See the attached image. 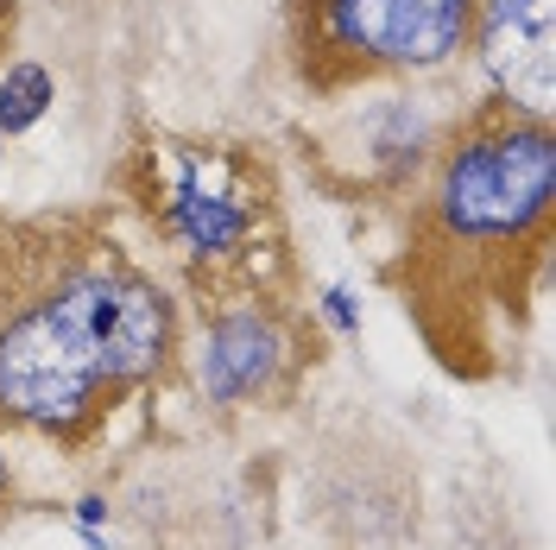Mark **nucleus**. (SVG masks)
I'll return each mask as SVG.
<instances>
[{"instance_id": "1", "label": "nucleus", "mask_w": 556, "mask_h": 550, "mask_svg": "<svg viewBox=\"0 0 556 550\" xmlns=\"http://www.w3.org/2000/svg\"><path fill=\"white\" fill-rule=\"evenodd\" d=\"M102 354L89 342L70 273L0 323V412L38 430H76L102 399Z\"/></svg>"}, {"instance_id": "2", "label": "nucleus", "mask_w": 556, "mask_h": 550, "mask_svg": "<svg viewBox=\"0 0 556 550\" xmlns=\"http://www.w3.org/2000/svg\"><path fill=\"white\" fill-rule=\"evenodd\" d=\"M556 190V139L544 121H513V127H481L450 152L443 165V222L475 241H506L544 222Z\"/></svg>"}, {"instance_id": "3", "label": "nucleus", "mask_w": 556, "mask_h": 550, "mask_svg": "<svg viewBox=\"0 0 556 550\" xmlns=\"http://www.w3.org/2000/svg\"><path fill=\"white\" fill-rule=\"evenodd\" d=\"M323 38L386 70H430L475 26V0H316Z\"/></svg>"}, {"instance_id": "4", "label": "nucleus", "mask_w": 556, "mask_h": 550, "mask_svg": "<svg viewBox=\"0 0 556 550\" xmlns=\"http://www.w3.org/2000/svg\"><path fill=\"white\" fill-rule=\"evenodd\" d=\"M481 51L493 83L531 108V121L551 114V51H556V0H486Z\"/></svg>"}, {"instance_id": "5", "label": "nucleus", "mask_w": 556, "mask_h": 550, "mask_svg": "<svg viewBox=\"0 0 556 550\" xmlns=\"http://www.w3.org/2000/svg\"><path fill=\"white\" fill-rule=\"evenodd\" d=\"M273 374H278L273 323H260V316H228V323H215V336H208V348H203L208 399H222V405L253 399V392L273 386Z\"/></svg>"}, {"instance_id": "6", "label": "nucleus", "mask_w": 556, "mask_h": 550, "mask_svg": "<svg viewBox=\"0 0 556 550\" xmlns=\"http://www.w3.org/2000/svg\"><path fill=\"white\" fill-rule=\"evenodd\" d=\"M172 215H177V228L190 235L197 253H228V247L241 241V209L228 203V197H215L208 184H197V177L177 190Z\"/></svg>"}, {"instance_id": "7", "label": "nucleus", "mask_w": 556, "mask_h": 550, "mask_svg": "<svg viewBox=\"0 0 556 550\" xmlns=\"http://www.w3.org/2000/svg\"><path fill=\"white\" fill-rule=\"evenodd\" d=\"M45 108H51V76L38 64L7 70V83H0V127H7V134H26Z\"/></svg>"}, {"instance_id": "8", "label": "nucleus", "mask_w": 556, "mask_h": 550, "mask_svg": "<svg viewBox=\"0 0 556 550\" xmlns=\"http://www.w3.org/2000/svg\"><path fill=\"white\" fill-rule=\"evenodd\" d=\"M329 316H336L342 329H354V304H348V291H329Z\"/></svg>"}, {"instance_id": "9", "label": "nucleus", "mask_w": 556, "mask_h": 550, "mask_svg": "<svg viewBox=\"0 0 556 550\" xmlns=\"http://www.w3.org/2000/svg\"><path fill=\"white\" fill-rule=\"evenodd\" d=\"M0 500H7V462H0Z\"/></svg>"}]
</instances>
